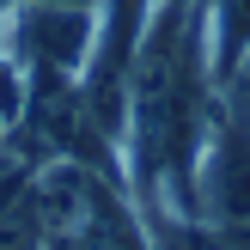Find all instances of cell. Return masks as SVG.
Segmentation results:
<instances>
[{
	"label": "cell",
	"mask_w": 250,
	"mask_h": 250,
	"mask_svg": "<svg viewBox=\"0 0 250 250\" xmlns=\"http://www.w3.org/2000/svg\"><path fill=\"white\" fill-rule=\"evenodd\" d=\"M98 12L92 0H0V61L24 85L73 80L92 61Z\"/></svg>",
	"instance_id": "obj_1"
},
{
	"label": "cell",
	"mask_w": 250,
	"mask_h": 250,
	"mask_svg": "<svg viewBox=\"0 0 250 250\" xmlns=\"http://www.w3.org/2000/svg\"><path fill=\"white\" fill-rule=\"evenodd\" d=\"M98 12V37H92V61L80 73V98L92 110L98 134L122 153V128H128V85H134V61L141 43L159 19V0H92Z\"/></svg>",
	"instance_id": "obj_2"
},
{
	"label": "cell",
	"mask_w": 250,
	"mask_h": 250,
	"mask_svg": "<svg viewBox=\"0 0 250 250\" xmlns=\"http://www.w3.org/2000/svg\"><path fill=\"white\" fill-rule=\"evenodd\" d=\"M195 220L214 238L250 244V128L214 110V128L195 159Z\"/></svg>",
	"instance_id": "obj_3"
},
{
	"label": "cell",
	"mask_w": 250,
	"mask_h": 250,
	"mask_svg": "<svg viewBox=\"0 0 250 250\" xmlns=\"http://www.w3.org/2000/svg\"><path fill=\"white\" fill-rule=\"evenodd\" d=\"M43 250H153V232H146L141 208L128 202V189H110L80 226L49 232Z\"/></svg>",
	"instance_id": "obj_4"
},
{
	"label": "cell",
	"mask_w": 250,
	"mask_h": 250,
	"mask_svg": "<svg viewBox=\"0 0 250 250\" xmlns=\"http://www.w3.org/2000/svg\"><path fill=\"white\" fill-rule=\"evenodd\" d=\"M202 31H208L214 80H226L250 55V0H202Z\"/></svg>",
	"instance_id": "obj_5"
},
{
	"label": "cell",
	"mask_w": 250,
	"mask_h": 250,
	"mask_svg": "<svg viewBox=\"0 0 250 250\" xmlns=\"http://www.w3.org/2000/svg\"><path fill=\"white\" fill-rule=\"evenodd\" d=\"M0 250H43V226H37V208L24 195V183H12L0 195Z\"/></svg>",
	"instance_id": "obj_6"
}]
</instances>
